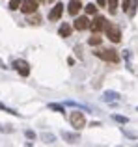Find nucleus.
Instances as JSON below:
<instances>
[{
	"instance_id": "1",
	"label": "nucleus",
	"mask_w": 138,
	"mask_h": 147,
	"mask_svg": "<svg viewBox=\"0 0 138 147\" xmlns=\"http://www.w3.org/2000/svg\"><path fill=\"white\" fill-rule=\"evenodd\" d=\"M93 54L97 58H101V60H105V61H110V63H118V61H120V54L114 49H95Z\"/></svg>"
},
{
	"instance_id": "2",
	"label": "nucleus",
	"mask_w": 138,
	"mask_h": 147,
	"mask_svg": "<svg viewBox=\"0 0 138 147\" xmlns=\"http://www.w3.org/2000/svg\"><path fill=\"white\" fill-rule=\"evenodd\" d=\"M105 34L112 43H120L121 41V30H120V26L114 24V22H106L105 24Z\"/></svg>"
},
{
	"instance_id": "3",
	"label": "nucleus",
	"mask_w": 138,
	"mask_h": 147,
	"mask_svg": "<svg viewBox=\"0 0 138 147\" xmlns=\"http://www.w3.org/2000/svg\"><path fill=\"white\" fill-rule=\"evenodd\" d=\"M69 121H71V125L75 127L76 130H80L82 127H86V117H84L82 112H71V115H69Z\"/></svg>"
},
{
	"instance_id": "4",
	"label": "nucleus",
	"mask_w": 138,
	"mask_h": 147,
	"mask_svg": "<svg viewBox=\"0 0 138 147\" xmlns=\"http://www.w3.org/2000/svg\"><path fill=\"white\" fill-rule=\"evenodd\" d=\"M37 6H39V0H22L19 9H21L24 15H32V13L37 11Z\"/></svg>"
},
{
	"instance_id": "5",
	"label": "nucleus",
	"mask_w": 138,
	"mask_h": 147,
	"mask_svg": "<svg viewBox=\"0 0 138 147\" xmlns=\"http://www.w3.org/2000/svg\"><path fill=\"white\" fill-rule=\"evenodd\" d=\"M13 67L21 76H28L30 75V65H28V61H24V60H15Z\"/></svg>"
},
{
	"instance_id": "6",
	"label": "nucleus",
	"mask_w": 138,
	"mask_h": 147,
	"mask_svg": "<svg viewBox=\"0 0 138 147\" xmlns=\"http://www.w3.org/2000/svg\"><path fill=\"white\" fill-rule=\"evenodd\" d=\"M105 24H106L105 17L97 15V17H93V21H90V30L93 34H97V32H101V30H105Z\"/></svg>"
},
{
	"instance_id": "7",
	"label": "nucleus",
	"mask_w": 138,
	"mask_h": 147,
	"mask_svg": "<svg viewBox=\"0 0 138 147\" xmlns=\"http://www.w3.org/2000/svg\"><path fill=\"white\" fill-rule=\"evenodd\" d=\"M73 28L78 30V32L90 28V19H88V17H76L75 21H73Z\"/></svg>"
},
{
	"instance_id": "8",
	"label": "nucleus",
	"mask_w": 138,
	"mask_h": 147,
	"mask_svg": "<svg viewBox=\"0 0 138 147\" xmlns=\"http://www.w3.org/2000/svg\"><path fill=\"white\" fill-rule=\"evenodd\" d=\"M62 13H64V4H56L49 13V21H58L62 17Z\"/></svg>"
},
{
	"instance_id": "9",
	"label": "nucleus",
	"mask_w": 138,
	"mask_h": 147,
	"mask_svg": "<svg viewBox=\"0 0 138 147\" xmlns=\"http://www.w3.org/2000/svg\"><path fill=\"white\" fill-rule=\"evenodd\" d=\"M82 7H84V6H82V2H80V0H71V2L67 4V11H69L71 15H75V17L78 15V11L82 9Z\"/></svg>"
},
{
	"instance_id": "10",
	"label": "nucleus",
	"mask_w": 138,
	"mask_h": 147,
	"mask_svg": "<svg viewBox=\"0 0 138 147\" xmlns=\"http://www.w3.org/2000/svg\"><path fill=\"white\" fill-rule=\"evenodd\" d=\"M121 95L118 93V91H105V95H103V100H106V102H114V100H120Z\"/></svg>"
},
{
	"instance_id": "11",
	"label": "nucleus",
	"mask_w": 138,
	"mask_h": 147,
	"mask_svg": "<svg viewBox=\"0 0 138 147\" xmlns=\"http://www.w3.org/2000/svg\"><path fill=\"white\" fill-rule=\"evenodd\" d=\"M71 32H73V26L69 24V22H64V24L58 28V34L62 37H69V36H71Z\"/></svg>"
},
{
	"instance_id": "12",
	"label": "nucleus",
	"mask_w": 138,
	"mask_h": 147,
	"mask_svg": "<svg viewBox=\"0 0 138 147\" xmlns=\"http://www.w3.org/2000/svg\"><path fill=\"white\" fill-rule=\"evenodd\" d=\"M101 43H103V37L99 36V34H93V36L88 39V45H91V47H99Z\"/></svg>"
},
{
	"instance_id": "13",
	"label": "nucleus",
	"mask_w": 138,
	"mask_h": 147,
	"mask_svg": "<svg viewBox=\"0 0 138 147\" xmlns=\"http://www.w3.org/2000/svg\"><path fill=\"white\" fill-rule=\"evenodd\" d=\"M62 138L67 140L69 144H76L78 142V134H73V132H62Z\"/></svg>"
},
{
	"instance_id": "14",
	"label": "nucleus",
	"mask_w": 138,
	"mask_h": 147,
	"mask_svg": "<svg viewBox=\"0 0 138 147\" xmlns=\"http://www.w3.org/2000/svg\"><path fill=\"white\" fill-rule=\"evenodd\" d=\"M136 7H138V0H131V4H129V9L125 11V13H127L129 17H135V15H136Z\"/></svg>"
},
{
	"instance_id": "15",
	"label": "nucleus",
	"mask_w": 138,
	"mask_h": 147,
	"mask_svg": "<svg viewBox=\"0 0 138 147\" xmlns=\"http://www.w3.org/2000/svg\"><path fill=\"white\" fill-rule=\"evenodd\" d=\"M28 24H32V26H37V24H41V17L37 13H32V17H28Z\"/></svg>"
},
{
	"instance_id": "16",
	"label": "nucleus",
	"mask_w": 138,
	"mask_h": 147,
	"mask_svg": "<svg viewBox=\"0 0 138 147\" xmlns=\"http://www.w3.org/2000/svg\"><path fill=\"white\" fill-rule=\"evenodd\" d=\"M106 7H108V11L114 15L118 11V0H106Z\"/></svg>"
},
{
	"instance_id": "17",
	"label": "nucleus",
	"mask_w": 138,
	"mask_h": 147,
	"mask_svg": "<svg viewBox=\"0 0 138 147\" xmlns=\"http://www.w3.org/2000/svg\"><path fill=\"white\" fill-rule=\"evenodd\" d=\"M84 11H86L88 15H95V13H97V6H95L93 2H90L88 6H84Z\"/></svg>"
},
{
	"instance_id": "18",
	"label": "nucleus",
	"mask_w": 138,
	"mask_h": 147,
	"mask_svg": "<svg viewBox=\"0 0 138 147\" xmlns=\"http://www.w3.org/2000/svg\"><path fill=\"white\" fill-rule=\"evenodd\" d=\"M49 110H54V112H58V114H64V112H66V108H64L62 104H54V102H51V104H49Z\"/></svg>"
},
{
	"instance_id": "19",
	"label": "nucleus",
	"mask_w": 138,
	"mask_h": 147,
	"mask_svg": "<svg viewBox=\"0 0 138 147\" xmlns=\"http://www.w3.org/2000/svg\"><path fill=\"white\" fill-rule=\"evenodd\" d=\"M112 117H114V121L121 123V125H127V123H129V119L125 117V115H112Z\"/></svg>"
},
{
	"instance_id": "20",
	"label": "nucleus",
	"mask_w": 138,
	"mask_h": 147,
	"mask_svg": "<svg viewBox=\"0 0 138 147\" xmlns=\"http://www.w3.org/2000/svg\"><path fill=\"white\" fill-rule=\"evenodd\" d=\"M21 2H22V0H11V2H9V9L11 11L19 9V7H21Z\"/></svg>"
},
{
	"instance_id": "21",
	"label": "nucleus",
	"mask_w": 138,
	"mask_h": 147,
	"mask_svg": "<svg viewBox=\"0 0 138 147\" xmlns=\"http://www.w3.org/2000/svg\"><path fill=\"white\" fill-rule=\"evenodd\" d=\"M43 140H45V144H54V136H52V134H47V132H45L43 134Z\"/></svg>"
},
{
	"instance_id": "22",
	"label": "nucleus",
	"mask_w": 138,
	"mask_h": 147,
	"mask_svg": "<svg viewBox=\"0 0 138 147\" xmlns=\"http://www.w3.org/2000/svg\"><path fill=\"white\" fill-rule=\"evenodd\" d=\"M0 108H2L4 112H7V114H13V115H19V112H13V110H11V108H6V106H4L2 102H0Z\"/></svg>"
},
{
	"instance_id": "23",
	"label": "nucleus",
	"mask_w": 138,
	"mask_h": 147,
	"mask_svg": "<svg viewBox=\"0 0 138 147\" xmlns=\"http://www.w3.org/2000/svg\"><path fill=\"white\" fill-rule=\"evenodd\" d=\"M129 4H131V0H123V2H121V6H123V11L129 9Z\"/></svg>"
},
{
	"instance_id": "24",
	"label": "nucleus",
	"mask_w": 138,
	"mask_h": 147,
	"mask_svg": "<svg viewBox=\"0 0 138 147\" xmlns=\"http://www.w3.org/2000/svg\"><path fill=\"white\" fill-rule=\"evenodd\" d=\"M26 138H30V140H34V138H36V134H34L32 130H26Z\"/></svg>"
},
{
	"instance_id": "25",
	"label": "nucleus",
	"mask_w": 138,
	"mask_h": 147,
	"mask_svg": "<svg viewBox=\"0 0 138 147\" xmlns=\"http://www.w3.org/2000/svg\"><path fill=\"white\" fill-rule=\"evenodd\" d=\"M97 6H101V7H105V6H106V0H97Z\"/></svg>"
},
{
	"instance_id": "26",
	"label": "nucleus",
	"mask_w": 138,
	"mask_h": 147,
	"mask_svg": "<svg viewBox=\"0 0 138 147\" xmlns=\"http://www.w3.org/2000/svg\"><path fill=\"white\" fill-rule=\"evenodd\" d=\"M0 69H7V67H6V63H4L2 60H0Z\"/></svg>"
},
{
	"instance_id": "27",
	"label": "nucleus",
	"mask_w": 138,
	"mask_h": 147,
	"mask_svg": "<svg viewBox=\"0 0 138 147\" xmlns=\"http://www.w3.org/2000/svg\"><path fill=\"white\" fill-rule=\"evenodd\" d=\"M47 2H54V0H47Z\"/></svg>"
},
{
	"instance_id": "28",
	"label": "nucleus",
	"mask_w": 138,
	"mask_h": 147,
	"mask_svg": "<svg viewBox=\"0 0 138 147\" xmlns=\"http://www.w3.org/2000/svg\"><path fill=\"white\" fill-rule=\"evenodd\" d=\"M39 2H47V0H39Z\"/></svg>"
},
{
	"instance_id": "29",
	"label": "nucleus",
	"mask_w": 138,
	"mask_h": 147,
	"mask_svg": "<svg viewBox=\"0 0 138 147\" xmlns=\"http://www.w3.org/2000/svg\"><path fill=\"white\" fill-rule=\"evenodd\" d=\"M136 110H138V106H136Z\"/></svg>"
}]
</instances>
